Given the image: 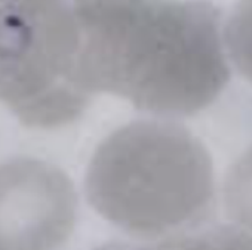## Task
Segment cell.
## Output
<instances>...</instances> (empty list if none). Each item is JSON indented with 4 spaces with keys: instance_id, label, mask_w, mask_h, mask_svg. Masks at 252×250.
<instances>
[{
    "instance_id": "cell-1",
    "label": "cell",
    "mask_w": 252,
    "mask_h": 250,
    "mask_svg": "<svg viewBox=\"0 0 252 250\" xmlns=\"http://www.w3.org/2000/svg\"><path fill=\"white\" fill-rule=\"evenodd\" d=\"M77 79L159 115L209 107L230 80L221 15L202 0H73Z\"/></svg>"
},
{
    "instance_id": "cell-2",
    "label": "cell",
    "mask_w": 252,
    "mask_h": 250,
    "mask_svg": "<svg viewBox=\"0 0 252 250\" xmlns=\"http://www.w3.org/2000/svg\"><path fill=\"white\" fill-rule=\"evenodd\" d=\"M89 204L135 237L175 234L200 222L214 200L205 145L172 121H135L114 131L86 173Z\"/></svg>"
},
{
    "instance_id": "cell-3",
    "label": "cell",
    "mask_w": 252,
    "mask_h": 250,
    "mask_svg": "<svg viewBox=\"0 0 252 250\" xmlns=\"http://www.w3.org/2000/svg\"><path fill=\"white\" fill-rule=\"evenodd\" d=\"M79 28L65 0H0V102L30 128L77 120L91 95L77 79Z\"/></svg>"
},
{
    "instance_id": "cell-4",
    "label": "cell",
    "mask_w": 252,
    "mask_h": 250,
    "mask_svg": "<svg viewBox=\"0 0 252 250\" xmlns=\"http://www.w3.org/2000/svg\"><path fill=\"white\" fill-rule=\"evenodd\" d=\"M77 213L68 176L36 159L0 163V250H63Z\"/></svg>"
},
{
    "instance_id": "cell-5",
    "label": "cell",
    "mask_w": 252,
    "mask_h": 250,
    "mask_svg": "<svg viewBox=\"0 0 252 250\" xmlns=\"http://www.w3.org/2000/svg\"><path fill=\"white\" fill-rule=\"evenodd\" d=\"M95 250H252V234L234 226H215L155 243L111 241Z\"/></svg>"
},
{
    "instance_id": "cell-6",
    "label": "cell",
    "mask_w": 252,
    "mask_h": 250,
    "mask_svg": "<svg viewBox=\"0 0 252 250\" xmlns=\"http://www.w3.org/2000/svg\"><path fill=\"white\" fill-rule=\"evenodd\" d=\"M222 40L236 70L252 83V0H239L222 27Z\"/></svg>"
},
{
    "instance_id": "cell-7",
    "label": "cell",
    "mask_w": 252,
    "mask_h": 250,
    "mask_svg": "<svg viewBox=\"0 0 252 250\" xmlns=\"http://www.w3.org/2000/svg\"><path fill=\"white\" fill-rule=\"evenodd\" d=\"M224 201L230 218L252 232V148L231 166L224 185Z\"/></svg>"
}]
</instances>
